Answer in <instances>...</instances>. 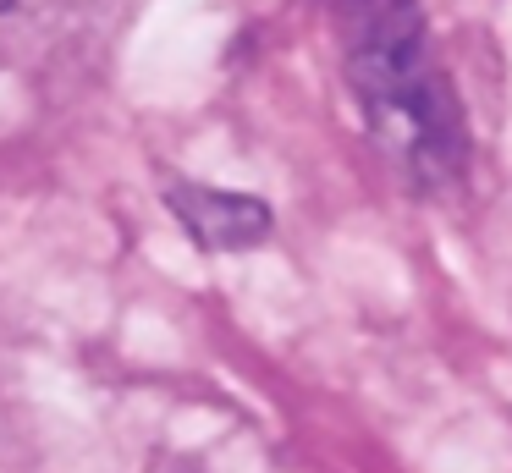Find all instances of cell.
Wrapping results in <instances>:
<instances>
[{"mask_svg": "<svg viewBox=\"0 0 512 473\" xmlns=\"http://www.w3.org/2000/svg\"><path fill=\"white\" fill-rule=\"evenodd\" d=\"M342 72L369 138L424 193L468 171V110L430 39L419 0H331Z\"/></svg>", "mask_w": 512, "mask_h": 473, "instance_id": "1", "label": "cell"}, {"mask_svg": "<svg viewBox=\"0 0 512 473\" xmlns=\"http://www.w3.org/2000/svg\"><path fill=\"white\" fill-rule=\"evenodd\" d=\"M171 215L182 220L199 248L210 253H243L270 237V204L254 193H232V187H204V182H177L166 193Z\"/></svg>", "mask_w": 512, "mask_h": 473, "instance_id": "2", "label": "cell"}, {"mask_svg": "<svg viewBox=\"0 0 512 473\" xmlns=\"http://www.w3.org/2000/svg\"><path fill=\"white\" fill-rule=\"evenodd\" d=\"M6 6H12V0H0V11H6Z\"/></svg>", "mask_w": 512, "mask_h": 473, "instance_id": "3", "label": "cell"}]
</instances>
